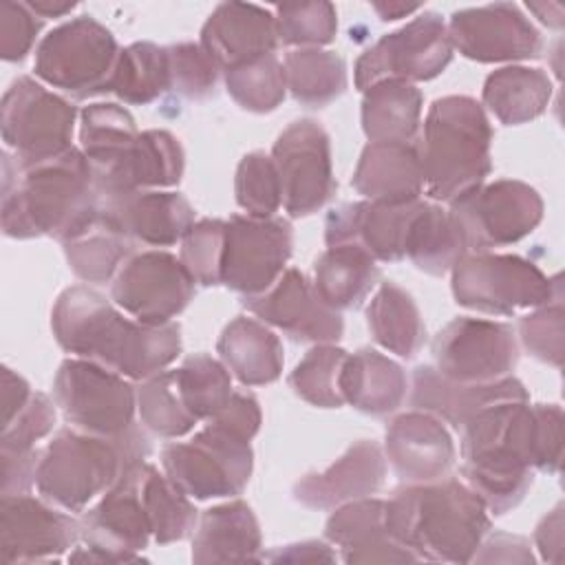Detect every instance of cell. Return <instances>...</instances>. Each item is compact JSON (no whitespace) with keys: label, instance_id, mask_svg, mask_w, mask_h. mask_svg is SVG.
I'll use <instances>...</instances> for the list:
<instances>
[{"label":"cell","instance_id":"obj_1","mask_svg":"<svg viewBox=\"0 0 565 565\" xmlns=\"http://www.w3.org/2000/svg\"><path fill=\"white\" fill-rule=\"evenodd\" d=\"M102 199L88 159L79 148L60 157L20 163L2 154L0 223L9 238L51 236L62 245L99 221Z\"/></svg>","mask_w":565,"mask_h":565},{"label":"cell","instance_id":"obj_2","mask_svg":"<svg viewBox=\"0 0 565 565\" xmlns=\"http://www.w3.org/2000/svg\"><path fill=\"white\" fill-rule=\"evenodd\" d=\"M51 329L64 351L128 380H148L181 353L177 322L143 324L130 320L106 296L86 285H73L57 296Z\"/></svg>","mask_w":565,"mask_h":565},{"label":"cell","instance_id":"obj_3","mask_svg":"<svg viewBox=\"0 0 565 565\" xmlns=\"http://www.w3.org/2000/svg\"><path fill=\"white\" fill-rule=\"evenodd\" d=\"M384 521L399 545L430 563H470L490 532L486 503L452 477L406 483L384 501Z\"/></svg>","mask_w":565,"mask_h":565},{"label":"cell","instance_id":"obj_4","mask_svg":"<svg viewBox=\"0 0 565 565\" xmlns=\"http://www.w3.org/2000/svg\"><path fill=\"white\" fill-rule=\"evenodd\" d=\"M148 455L150 441L137 424L117 437L62 428L42 450L35 488L49 503L82 512Z\"/></svg>","mask_w":565,"mask_h":565},{"label":"cell","instance_id":"obj_5","mask_svg":"<svg viewBox=\"0 0 565 565\" xmlns=\"http://www.w3.org/2000/svg\"><path fill=\"white\" fill-rule=\"evenodd\" d=\"M492 128L483 106L468 95H446L428 108L419 159L424 192L441 203L479 188L490 174Z\"/></svg>","mask_w":565,"mask_h":565},{"label":"cell","instance_id":"obj_6","mask_svg":"<svg viewBox=\"0 0 565 565\" xmlns=\"http://www.w3.org/2000/svg\"><path fill=\"white\" fill-rule=\"evenodd\" d=\"M121 49L95 18L79 15L49 31L35 49L33 71L44 84L77 99L110 93Z\"/></svg>","mask_w":565,"mask_h":565},{"label":"cell","instance_id":"obj_7","mask_svg":"<svg viewBox=\"0 0 565 565\" xmlns=\"http://www.w3.org/2000/svg\"><path fill=\"white\" fill-rule=\"evenodd\" d=\"M455 302L492 316L541 307L561 296L558 276L547 278L539 265L516 254L475 252L452 267Z\"/></svg>","mask_w":565,"mask_h":565},{"label":"cell","instance_id":"obj_8","mask_svg":"<svg viewBox=\"0 0 565 565\" xmlns=\"http://www.w3.org/2000/svg\"><path fill=\"white\" fill-rule=\"evenodd\" d=\"M161 463L181 492L205 501L241 494L252 477L254 452L249 441L207 424L190 441L168 444Z\"/></svg>","mask_w":565,"mask_h":565},{"label":"cell","instance_id":"obj_9","mask_svg":"<svg viewBox=\"0 0 565 565\" xmlns=\"http://www.w3.org/2000/svg\"><path fill=\"white\" fill-rule=\"evenodd\" d=\"M77 110L62 95L20 75L2 95L0 130L20 163L46 161L73 148Z\"/></svg>","mask_w":565,"mask_h":565},{"label":"cell","instance_id":"obj_10","mask_svg":"<svg viewBox=\"0 0 565 565\" xmlns=\"http://www.w3.org/2000/svg\"><path fill=\"white\" fill-rule=\"evenodd\" d=\"M53 397L64 419L84 433L117 437L135 426L137 388L97 362L64 360L53 380Z\"/></svg>","mask_w":565,"mask_h":565},{"label":"cell","instance_id":"obj_11","mask_svg":"<svg viewBox=\"0 0 565 565\" xmlns=\"http://www.w3.org/2000/svg\"><path fill=\"white\" fill-rule=\"evenodd\" d=\"M470 252L512 245L543 221L541 194L516 179H499L455 199L448 207Z\"/></svg>","mask_w":565,"mask_h":565},{"label":"cell","instance_id":"obj_12","mask_svg":"<svg viewBox=\"0 0 565 565\" xmlns=\"http://www.w3.org/2000/svg\"><path fill=\"white\" fill-rule=\"evenodd\" d=\"M452 60L446 22L435 11H424L402 29L382 35L366 49L353 68L358 90L386 79L428 82L444 73Z\"/></svg>","mask_w":565,"mask_h":565},{"label":"cell","instance_id":"obj_13","mask_svg":"<svg viewBox=\"0 0 565 565\" xmlns=\"http://www.w3.org/2000/svg\"><path fill=\"white\" fill-rule=\"evenodd\" d=\"M271 161L280 179L282 207L291 218L318 212L335 194L331 141L318 121H291L278 135Z\"/></svg>","mask_w":565,"mask_h":565},{"label":"cell","instance_id":"obj_14","mask_svg":"<svg viewBox=\"0 0 565 565\" xmlns=\"http://www.w3.org/2000/svg\"><path fill=\"white\" fill-rule=\"evenodd\" d=\"M435 369L452 382H494L519 362L514 329L483 318H455L433 340Z\"/></svg>","mask_w":565,"mask_h":565},{"label":"cell","instance_id":"obj_15","mask_svg":"<svg viewBox=\"0 0 565 565\" xmlns=\"http://www.w3.org/2000/svg\"><path fill=\"white\" fill-rule=\"evenodd\" d=\"M291 256V225L285 218L234 214L225 221L221 285L247 296L267 291Z\"/></svg>","mask_w":565,"mask_h":565},{"label":"cell","instance_id":"obj_16","mask_svg":"<svg viewBox=\"0 0 565 565\" xmlns=\"http://www.w3.org/2000/svg\"><path fill=\"white\" fill-rule=\"evenodd\" d=\"M110 296L117 307L143 324L172 322L194 298V278L170 252H141L130 256L113 280Z\"/></svg>","mask_w":565,"mask_h":565},{"label":"cell","instance_id":"obj_17","mask_svg":"<svg viewBox=\"0 0 565 565\" xmlns=\"http://www.w3.org/2000/svg\"><path fill=\"white\" fill-rule=\"evenodd\" d=\"M446 29L452 51L481 64L532 60L543 49L541 33L512 2L459 9Z\"/></svg>","mask_w":565,"mask_h":565},{"label":"cell","instance_id":"obj_18","mask_svg":"<svg viewBox=\"0 0 565 565\" xmlns=\"http://www.w3.org/2000/svg\"><path fill=\"white\" fill-rule=\"evenodd\" d=\"M79 539V521L46 499L7 494L0 499V556L4 563L57 561Z\"/></svg>","mask_w":565,"mask_h":565},{"label":"cell","instance_id":"obj_19","mask_svg":"<svg viewBox=\"0 0 565 565\" xmlns=\"http://www.w3.org/2000/svg\"><path fill=\"white\" fill-rule=\"evenodd\" d=\"M243 305L260 322L280 329L296 342L333 344L344 331L340 311L320 300L313 282L300 269H285L267 291L243 298Z\"/></svg>","mask_w":565,"mask_h":565},{"label":"cell","instance_id":"obj_20","mask_svg":"<svg viewBox=\"0 0 565 565\" xmlns=\"http://www.w3.org/2000/svg\"><path fill=\"white\" fill-rule=\"evenodd\" d=\"M422 199L397 205L375 201L344 203L327 214L324 243L329 247L355 245L373 260L397 263L406 258L408 227Z\"/></svg>","mask_w":565,"mask_h":565},{"label":"cell","instance_id":"obj_21","mask_svg":"<svg viewBox=\"0 0 565 565\" xmlns=\"http://www.w3.org/2000/svg\"><path fill=\"white\" fill-rule=\"evenodd\" d=\"M185 154L168 130H143L113 163L90 170L99 199L124 196L150 188H172L181 181Z\"/></svg>","mask_w":565,"mask_h":565},{"label":"cell","instance_id":"obj_22","mask_svg":"<svg viewBox=\"0 0 565 565\" xmlns=\"http://www.w3.org/2000/svg\"><path fill=\"white\" fill-rule=\"evenodd\" d=\"M384 450L402 483L444 479L455 463V444L444 422L415 408L386 426Z\"/></svg>","mask_w":565,"mask_h":565},{"label":"cell","instance_id":"obj_23","mask_svg":"<svg viewBox=\"0 0 565 565\" xmlns=\"http://www.w3.org/2000/svg\"><path fill=\"white\" fill-rule=\"evenodd\" d=\"M141 463L132 466L97 505L82 514L79 539L84 545L130 556H141L139 552L148 547L152 527L139 492Z\"/></svg>","mask_w":565,"mask_h":565},{"label":"cell","instance_id":"obj_24","mask_svg":"<svg viewBox=\"0 0 565 565\" xmlns=\"http://www.w3.org/2000/svg\"><path fill=\"white\" fill-rule=\"evenodd\" d=\"M525 386L505 375L494 382H452L444 377L435 366L422 364L413 371V388H411V406L415 411H426L439 417L444 424H450L459 430L468 424L477 413L488 406L503 402H525Z\"/></svg>","mask_w":565,"mask_h":565},{"label":"cell","instance_id":"obj_25","mask_svg":"<svg viewBox=\"0 0 565 565\" xmlns=\"http://www.w3.org/2000/svg\"><path fill=\"white\" fill-rule=\"evenodd\" d=\"M99 218L132 243L168 247L194 225V207L179 192L139 190L102 199Z\"/></svg>","mask_w":565,"mask_h":565},{"label":"cell","instance_id":"obj_26","mask_svg":"<svg viewBox=\"0 0 565 565\" xmlns=\"http://www.w3.org/2000/svg\"><path fill=\"white\" fill-rule=\"evenodd\" d=\"M386 475V459L377 441L360 439L322 472H309L294 486V499L311 510H333L375 494Z\"/></svg>","mask_w":565,"mask_h":565},{"label":"cell","instance_id":"obj_27","mask_svg":"<svg viewBox=\"0 0 565 565\" xmlns=\"http://www.w3.org/2000/svg\"><path fill=\"white\" fill-rule=\"evenodd\" d=\"M199 44L225 73L276 51V18L258 4L221 2L207 15Z\"/></svg>","mask_w":565,"mask_h":565},{"label":"cell","instance_id":"obj_28","mask_svg":"<svg viewBox=\"0 0 565 565\" xmlns=\"http://www.w3.org/2000/svg\"><path fill=\"white\" fill-rule=\"evenodd\" d=\"M324 536L340 547L344 563H419L388 534L382 499L364 497L335 508Z\"/></svg>","mask_w":565,"mask_h":565},{"label":"cell","instance_id":"obj_29","mask_svg":"<svg viewBox=\"0 0 565 565\" xmlns=\"http://www.w3.org/2000/svg\"><path fill=\"white\" fill-rule=\"evenodd\" d=\"M353 188L375 203H408L424 194V170L415 143H366L355 166Z\"/></svg>","mask_w":565,"mask_h":565},{"label":"cell","instance_id":"obj_30","mask_svg":"<svg viewBox=\"0 0 565 565\" xmlns=\"http://www.w3.org/2000/svg\"><path fill=\"white\" fill-rule=\"evenodd\" d=\"M263 539L252 508L236 499L207 508L192 539V561L207 563H249L263 561Z\"/></svg>","mask_w":565,"mask_h":565},{"label":"cell","instance_id":"obj_31","mask_svg":"<svg viewBox=\"0 0 565 565\" xmlns=\"http://www.w3.org/2000/svg\"><path fill=\"white\" fill-rule=\"evenodd\" d=\"M406 391V373L395 360L375 349H360L347 355L340 373V393L344 404L355 411L373 417L391 415L404 404Z\"/></svg>","mask_w":565,"mask_h":565},{"label":"cell","instance_id":"obj_32","mask_svg":"<svg viewBox=\"0 0 565 565\" xmlns=\"http://www.w3.org/2000/svg\"><path fill=\"white\" fill-rule=\"evenodd\" d=\"M216 351L227 371L243 386L271 384L282 373V344L265 322L236 316L218 335Z\"/></svg>","mask_w":565,"mask_h":565},{"label":"cell","instance_id":"obj_33","mask_svg":"<svg viewBox=\"0 0 565 565\" xmlns=\"http://www.w3.org/2000/svg\"><path fill=\"white\" fill-rule=\"evenodd\" d=\"M422 90L408 82H377L362 97V130L371 143H413L422 119Z\"/></svg>","mask_w":565,"mask_h":565},{"label":"cell","instance_id":"obj_34","mask_svg":"<svg viewBox=\"0 0 565 565\" xmlns=\"http://www.w3.org/2000/svg\"><path fill=\"white\" fill-rule=\"evenodd\" d=\"M377 280L380 267L355 245L329 247L313 265V289L335 311L360 307Z\"/></svg>","mask_w":565,"mask_h":565},{"label":"cell","instance_id":"obj_35","mask_svg":"<svg viewBox=\"0 0 565 565\" xmlns=\"http://www.w3.org/2000/svg\"><path fill=\"white\" fill-rule=\"evenodd\" d=\"M552 99V79L532 66H503L483 84V104L505 126H521L541 117Z\"/></svg>","mask_w":565,"mask_h":565},{"label":"cell","instance_id":"obj_36","mask_svg":"<svg viewBox=\"0 0 565 565\" xmlns=\"http://www.w3.org/2000/svg\"><path fill=\"white\" fill-rule=\"evenodd\" d=\"M366 324L373 340L399 358H415L424 347L426 327L408 291L395 282H382L366 307Z\"/></svg>","mask_w":565,"mask_h":565},{"label":"cell","instance_id":"obj_37","mask_svg":"<svg viewBox=\"0 0 565 565\" xmlns=\"http://www.w3.org/2000/svg\"><path fill=\"white\" fill-rule=\"evenodd\" d=\"M466 254L468 249L450 212L437 203L422 201L408 227L406 258L424 274L444 276Z\"/></svg>","mask_w":565,"mask_h":565},{"label":"cell","instance_id":"obj_38","mask_svg":"<svg viewBox=\"0 0 565 565\" xmlns=\"http://www.w3.org/2000/svg\"><path fill=\"white\" fill-rule=\"evenodd\" d=\"M291 97L307 108H322L347 90L344 60L333 51L296 49L282 62Z\"/></svg>","mask_w":565,"mask_h":565},{"label":"cell","instance_id":"obj_39","mask_svg":"<svg viewBox=\"0 0 565 565\" xmlns=\"http://www.w3.org/2000/svg\"><path fill=\"white\" fill-rule=\"evenodd\" d=\"M139 492L152 527V539L159 545L190 536L196 525V508L168 475H161L152 463L143 461L139 470Z\"/></svg>","mask_w":565,"mask_h":565},{"label":"cell","instance_id":"obj_40","mask_svg":"<svg viewBox=\"0 0 565 565\" xmlns=\"http://www.w3.org/2000/svg\"><path fill=\"white\" fill-rule=\"evenodd\" d=\"M170 90V68L166 46L135 42L121 49L110 79V93L124 104L143 106Z\"/></svg>","mask_w":565,"mask_h":565},{"label":"cell","instance_id":"obj_41","mask_svg":"<svg viewBox=\"0 0 565 565\" xmlns=\"http://www.w3.org/2000/svg\"><path fill=\"white\" fill-rule=\"evenodd\" d=\"M137 137L135 117L119 104H88L79 113V150L88 159L90 170L113 163Z\"/></svg>","mask_w":565,"mask_h":565},{"label":"cell","instance_id":"obj_42","mask_svg":"<svg viewBox=\"0 0 565 565\" xmlns=\"http://www.w3.org/2000/svg\"><path fill=\"white\" fill-rule=\"evenodd\" d=\"M132 241L106 225L102 218L79 238L64 243V256L71 271L84 282H106L117 276L130 258Z\"/></svg>","mask_w":565,"mask_h":565},{"label":"cell","instance_id":"obj_43","mask_svg":"<svg viewBox=\"0 0 565 565\" xmlns=\"http://www.w3.org/2000/svg\"><path fill=\"white\" fill-rule=\"evenodd\" d=\"M185 408L201 422L212 419L232 395V377L223 362L207 353H194L172 371Z\"/></svg>","mask_w":565,"mask_h":565},{"label":"cell","instance_id":"obj_44","mask_svg":"<svg viewBox=\"0 0 565 565\" xmlns=\"http://www.w3.org/2000/svg\"><path fill=\"white\" fill-rule=\"evenodd\" d=\"M137 411L143 428L159 437H183L199 419L185 408L172 371H161L141 382L137 388Z\"/></svg>","mask_w":565,"mask_h":565},{"label":"cell","instance_id":"obj_45","mask_svg":"<svg viewBox=\"0 0 565 565\" xmlns=\"http://www.w3.org/2000/svg\"><path fill=\"white\" fill-rule=\"evenodd\" d=\"M347 351L335 344H316L305 353L289 375L294 393L318 408H340V373L347 362Z\"/></svg>","mask_w":565,"mask_h":565},{"label":"cell","instance_id":"obj_46","mask_svg":"<svg viewBox=\"0 0 565 565\" xmlns=\"http://www.w3.org/2000/svg\"><path fill=\"white\" fill-rule=\"evenodd\" d=\"M225 88L241 108L258 115L271 113L282 104L287 93L285 68L274 53L263 55L225 71Z\"/></svg>","mask_w":565,"mask_h":565},{"label":"cell","instance_id":"obj_47","mask_svg":"<svg viewBox=\"0 0 565 565\" xmlns=\"http://www.w3.org/2000/svg\"><path fill=\"white\" fill-rule=\"evenodd\" d=\"M278 42L300 49L331 44L338 31V13L331 2H300L276 7Z\"/></svg>","mask_w":565,"mask_h":565},{"label":"cell","instance_id":"obj_48","mask_svg":"<svg viewBox=\"0 0 565 565\" xmlns=\"http://www.w3.org/2000/svg\"><path fill=\"white\" fill-rule=\"evenodd\" d=\"M236 203L247 216L269 218L282 205L280 179L271 157L265 152H249L238 161L234 177Z\"/></svg>","mask_w":565,"mask_h":565},{"label":"cell","instance_id":"obj_49","mask_svg":"<svg viewBox=\"0 0 565 565\" xmlns=\"http://www.w3.org/2000/svg\"><path fill=\"white\" fill-rule=\"evenodd\" d=\"M223 252H225V221L221 218H201L196 221L185 236L181 238L179 260L203 287L221 285L223 271Z\"/></svg>","mask_w":565,"mask_h":565},{"label":"cell","instance_id":"obj_50","mask_svg":"<svg viewBox=\"0 0 565 565\" xmlns=\"http://www.w3.org/2000/svg\"><path fill=\"white\" fill-rule=\"evenodd\" d=\"M170 68V90L188 99H203L214 93L218 66L201 44L177 42L166 46Z\"/></svg>","mask_w":565,"mask_h":565},{"label":"cell","instance_id":"obj_51","mask_svg":"<svg viewBox=\"0 0 565 565\" xmlns=\"http://www.w3.org/2000/svg\"><path fill=\"white\" fill-rule=\"evenodd\" d=\"M519 338L525 351L556 369L563 364V298H554L519 322Z\"/></svg>","mask_w":565,"mask_h":565},{"label":"cell","instance_id":"obj_52","mask_svg":"<svg viewBox=\"0 0 565 565\" xmlns=\"http://www.w3.org/2000/svg\"><path fill=\"white\" fill-rule=\"evenodd\" d=\"M55 426V406L44 393H31L29 402L7 422H2L0 452L24 455L35 450V441L46 437Z\"/></svg>","mask_w":565,"mask_h":565},{"label":"cell","instance_id":"obj_53","mask_svg":"<svg viewBox=\"0 0 565 565\" xmlns=\"http://www.w3.org/2000/svg\"><path fill=\"white\" fill-rule=\"evenodd\" d=\"M42 20L26 2L2 0L0 2V57L4 62H22L40 33Z\"/></svg>","mask_w":565,"mask_h":565},{"label":"cell","instance_id":"obj_54","mask_svg":"<svg viewBox=\"0 0 565 565\" xmlns=\"http://www.w3.org/2000/svg\"><path fill=\"white\" fill-rule=\"evenodd\" d=\"M260 419H263V415H260L258 399L252 393L232 391L225 406L212 419H207V424H214L216 428H221L238 439L252 441L260 428Z\"/></svg>","mask_w":565,"mask_h":565},{"label":"cell","instance_id":"obj_55","mask_svg":"<svg viewBox=\"0 0 565 565\" xmlns=\"http://www.w3.org/2000/svg\"><path fill=\"white\" fill-rule=\"evenodd\" d=\"M472 561L477 563H534L530 541L508 532L486 534Z\"/></svg>","mask_w":565,"mask_h":565},{"label":"cell","instance_id":"obj_56","mask_svg":"<svg viewBox=\"0 0 565 565\" xmlns=\"http://www.w3.org/2000/svg\"><path fill=\"white\" fill-rule=\"evenodd\" d=\"M42 450H31L24 455H2V497L7 494H26L35 486V475L40 466Z\"/></svg>","mask_w":565,"mask_h":565},{"label":"cell","instance_id":"obj_57","mask_svg":"<svg viewBox=\"0 0 565 565\" xmlns=\"http://www.w3.org/2000/svg\"><path fill=\"white\" fill-rule=\"evenodd\" d=\"M536 547L541 552L543 561L561 563L563 554V505H556L550 514L541 519L534 532Z\"/></svg>","mask_w":565,"mask_h":565},{"label":"cell","instance_id":"obj_58","mask_svg":"<svg viewBox=\"0 0 565 565\" xmlns=\"http://www.w3.org/2000/svg\"><path fill=\"white\" fill-rule=\"evenodd\" d=\"M263 561L271 563H335V552L320 543V541H302V543H291L285 547L274 550L271 554H263Z\"/></svg>","mask_w":565,"mask_h":565},{"label":"cell","instance_id":"obj_59","mask_svg":"<svg viewBox=\"0 0 565 565\" xmlns=\"http://www.w3.org/2000/svg\"><path fill=\"white\" fill-rule=\"evenodd\" d=\"M31 386L29 382L18 375L15 371H11L9 366L2 369V406H4V415L2 422L11 419L31 397Z\"/></svg>","mask_w":565,"mask_h":565},{"label":"cell","instance_id":"obj_60","mask_svg":"<svg viewBox=\"0 0 565 565\" xmlns=\"http://www.w3.org/2000/svg\"><path fill=\"white\" fill-rule=\"evenodd\" d=\"M26 7L40 15V18H60L71 13L77 2H68V0H26Z\"/></svg>","mask_w":565,"mask_h":565},{"label":"cell","instance_id":"obj_61","mask_svg":"<svg viewBox=\"0 0 565 565\" xmlns=\"http://www.w3.org/2000/svg\"><path fill=\"white\" fill-rule=\"evenodd\" d=\"M527 9L539 15V20L547 26L561 29L563 26V7L556 2H527Z\"/></svg>","mask_w":565,"mask_h":565},{"label":"cell","instance_id":"obj_62","mask_svg":"<svg viewBox=\"0 0 565 565\" xmlns=\"http://www.w3.org/2000/svg\"><path fill=\"white\" fill-rule=\"evenodd\" d=\"M373 11L380 15V20L384 22H393V20H399V18H406L408 13H415L419 11V4H402V2H375L373 4Z\"/></svg>","mask_w":565,"mask_h":565}]
</instances>
